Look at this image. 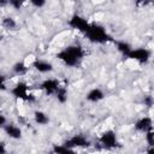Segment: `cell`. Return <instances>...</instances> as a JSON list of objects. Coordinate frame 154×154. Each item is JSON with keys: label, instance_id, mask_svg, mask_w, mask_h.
<instances>
[{"label": "cell", "instance_id": "6da1fadb", "mask_svg": "<svg viewBox=\"0 0 154 154\" xmlns=\"http://www.w3.org/2000/svg\"><path fill=\"white\" fill-rule=\"evenodd\" d=\"M84 55H85V52H84V49L81 46H78V45H70V46L65 47L64 49H61L57 54V58L61 63H64L66 66L73 67V66L79 65V63L83 60Z\"/></svg>", "mask_w": 154, "mask_h": 154}, {"label": "cell", "instance_id": "7a4b0ae2", "mask_svg": "<svg viewBox=\"0 0 154 154\" xmlns=\"http://www.w3.org/2000/svg\"><path fill=\"white\" fill-rule=\"evenodd\" d=\"M85 36L93 43H106L111 38L106 29L100 24H90V28L85 32Z\"/></svg>", "mask_w": 154, "mask_h": 154}, {"label": "cell", "instance_id": "3957f363", "mask_svg": "<svg viewBox=\"0 0 154 154\" xmlns=\"http://www.w3.org/2000/svg\"><path fill=\"white\" fill-rule=\"evenodd\" d=\"M11 94L13 95V97L26 101V102H34L35 101V96L29 93V87L25 82H18L11 89Z\"/></svg>", "mask_w": 154, "mask_h": 154}, {"label": "cell", "instance_id": "277c9868", "mask_svg": "<svg viewBox=\"0 0 154 154\" xmlns=\"http://www.w3.org/2000/svg\"><path fill=\"white\" fill-rule=\"evenodd\" d=\"M99 142L100 144L106 148V149H113L117 147L118 144V138H117V134L116 131L108 129V130H105L101 135H100V138H99Z\"/></svg>", "mask_w": 154, "mask_h": 154}, {"label": "cell", "instance_id": "5b68a950", "mask_svg": "<svg viewBox=\"0 0 154 154\" xmlns=\"http://www.w3.org/2000/svg\"><path fill=\"white\" fill-rule=\"evenodd\" d=\"M129 59L137 61L138 64H146L150 59V52L147 48L140 47V48H132L131 52L128 55Z\"/></svg>", "mask_w": 154, "mask_h": 154}, {"label": "cell", "instance_id": "8992f818", "mask_svg": "<svg viewBox=\"0 0 154 154\" xmlns=\"http://www.w3.org/2000/svg\"><path fill=\"white\" fill-rule=\"evenodd\" d=\"M69 25L72 29H76L83 34H85L90 28V23L84 17H82L79 14H73L69 20Z\"/></svg>", "mask_w": 154, "mask_h": 154}, {"label": "cell", "instance_id": "52a82bcc", "mask_svg": "<svg viewBox=\"0 0 154 154\" xmlns=\"http://www.w3.org/2000/svg\"><path fill=\"white\" fill-rule=\"evenodd\" d=\"M64 144H66L71 149H75V148H87L90 146V142L83 135H73L72 137L66 140L64 142Z\"/></svg>", "mask_w": 154, "mask_h": 154}, {"label": "cell", "instance_id": "ba28073f", "mask_svg": "<svg viewBox=\"0 0 154 154\" xmlns=\"http://www.w3.org/2000/svg\"><path fill=\"white\" fill-rule=\"evenodd\" d=\"M59 87H60V83L55 78H47L40 84V89L43 90L46 95H55Z\"/></svg>", "mask_w": 154, "mask_h": 154}, {"label": "cell", "instance_id": "9c48e42d", "mask_svg": "<svg viewBox=\"0 0 154 154\" xmlns=\"http://www.w3.org/2000/svg\"><path fill=\"white\" fill-rule=\"evenodd\" d=\"M2 130L5 131V134L12 138V140H19L22 138V135H23V131L20 129V126H18L17 124H13V123H7Z\"/></svg>", "mask_w": 154, "mask_h": 154}, {"label": "cell", "instance_id": "30bf717a", "mask_svg": "<svg viewBox=\"0 0 154 154\" xmlns=\"http://www.w3.org/2000/svg\"><path fill=\"white\" fill-rule=\"evenodd\" d=\"M32 67L40 72V73H49L54 70V66L51 61L48 60H43V59H36L34 63H32Z\"/></svg>", "mask_w": 154, "mask_h": 154}, {"label": "cell", "instance_id": "8fae6325", "mask_svg": "<svg viewBox=\"0 0 154 154\" xmlns=\"http://www.w3.org/2000/svg\"><path fill=\"white\" fill-rule=\"evenodd\" d=\"M150 129H153V120L150 117H141L135 123V130L138 132L146 134Z\"/></svg>", "mask_w": 154, "mask_h": 154}, {"label": "cell", "instance_id": "7c38bea8", "mask_svg": "<svg viewBox=\"0 0 154 154\" xmlns=\"http://www.w3.org/2000/svg\"><path fill=\"white\" fill-rule=\"evenodd\" d=\"M103 99H105V91L100 88H93L85 94V100L89 102H93V103L100 102Z\"/></svg>", "mask_w": 154, "mask_h": 154}, {"label": "cell", "instance_id": "4fadbf2b", "mask_svg": "<svg viewBox=\"0 0 154 154\" xmlns=\"http://www.w3.org/2000/svg\"><path fill=\"white\" fill-rule=\"evenodd\" d=\"M34 122L37 125H47L49 123V117L43 111H35L34 112Z\"/></svg>", "mask_w": 154, "mask_h": 154}, {"label": "cell", "instance_id": "5bb4252c", "mask_svg": "<svg viewBox=\"0 0 154 154\" xmlns=\"http://www.w3.org/2000/svg\"><path fill=\"white\" fill-rule=\"evenodd\" d=\"M116 47H117V51H118L120 54H123L124 57H126V58H128L129 53H130L131 49H132L131 45L128 43L126 41H117V42H116Z\"/></svg>", "mask_w": 154, "mask_h": 154}, {"label": "cell", "instance_id": "9a60e30c", "mask_svg": "<svg viewBox=\"0 0 154 154\" xmlns=\"http://www.w3.org/2000/svg\"><path fill=\"white\" fill-rule=\"evenodd\" d=\"M28 70H29V67L26 66V64H25L24 61H17V63L12 66V71H13V73L17 75V76H24V75H26Z\"/></svg>", "mask_w": 154, "mask_h": 154}, {"label": "cell", "instance_id": "2e32d148", "mask_svg": "<svg viewBox=\"0 0 154 154\" xmlns=\"http://www.w3.org/2000/svg\"><path fill=\"white\" fill-rule=\"evenodd\" d=\"M2 26L7 30H14L18 26V23L12 17H4L2 18Z\"/></svg>", "mask_w": 154, "mask_h": 154}, {"label": "cell", "instance_id": "e0dca14e", "mask_svg": "<svg viewBox=\"0 0 154 154\" xmlns=\"http://www.w3.org/2000/svg\"><path fill=\"white\" fill-rule=\"evenodd\" d=\"M55 97H57L58 102H60V103H65V102L67 101V89H66L65 87L60 85L59 89H58L57 93H55Z\"/></svg>", "mask_w": 154, "mask_h": 154}, {"label": "cell", "instance_id": "ac0fdd59", "mask_svg": "<svg viewBox=\"0 0 154 154\" xmlns=\"http://www.w3.org/2000/svg\"><path fill=\"white\" fill-rule=\"evenodd\" d=\"M53 152L54 153H58V154H60V153H72L73 152V149H71V148H69L66 144H55L54 147H53Z\"/></svg>", "mask_w": 154, "mask_h": 154}, {"label": "cell", "instance_id": "d6986e66", "mask_svg": "<svg viewBox=\"0 0 154 154\" xmlns=\"http://www.w3.org/2000/svg\"><path fill=\"white\" fill-rule=\"evenodd\" d=\"M25 0H8V5L13 8V10H20L24 5Z\"/></svg>", "mask_w": 154, "mask_h": 154}, {"label": "cell", "instance_id": "ffe728a7", "mask_svg": "<svg viewBox=\"0 0 154 154\" xmlns=\"http://www.w3.org/2000/svg\"><path fill=\"white\" fill-rule=\"evenodd\" d=\"M146 141H147L148 146H153L154 147V128L146 132Z\"/></svg>", "mask_w": 154, "mask_h": 154}, {"label": "cell", "instance_id": "44dd1931", "mask_svg": "<svg viewBox=\"0 0 154 154\" xmlns=\"http://www.w3.org/2000/svg\"><path fill=\"white\" fill-rule=\"evenodd\" d=\"M153 2H154V0H135L136 7H140V8L146 7V6H149V5H152Z\"/></svg>", "mask_w": 154, "mask_h": 154}, {"label": "cell", "instance_id": "7402d4cb", "mask_svg": "<svg viewBox=\"0 0 154 154\" xmlns=\"http://www.w3.org/2000/svg\"><path fill=\"white\" fill-rule=\"evenodd\" d=\"M29 2L36 8H42L47 4V0H29Z\"/></svg>", "mask_w": 154, "mask_h": 154}, {"label": "cell", "instance_id": "603a6c76", "mask_svg": "<svg viewBox=\"0 0 154 154\" xmlns=\"http://www.w3.org/2000/svg\"><path fill=\"white\" fill-rule=\"evenodd\" d=\"M143 103L147 106V107H152L154 105V97L150 96V95H147L143 97Z\"/></svg>", "mask_w": 154, "mask_h": 154}, {"label": "cell", "instance_id": "cb8c5ba5", "mask_svg": "<svg viewBox=\"0 0 154 154\" xmlns=\"http://www.w3.org/2000/svg\"><path fill=\"white\" fill-rule=\"evenodd\" d=\"M6 124H7L6 118H5V116H4V114H1V116H0V126H1V128H4Z\"/></svg>", "mask_w": 154, "mask_h": 154}, {"label": "cell", "instance_id": "d4e9b609", "mask_svg": "<svg viewBox=\"0 0 154 154\" xmlns=\"http://www.w3.org/2000/svg\"><path fill=\"white\" fill-rule=\"evenodd\" d=\"M6 150H5V144L4 143H1L0 144V153H5Z\"/></svg>", "mask_w": 154, "mask_h": 154}, {"label": "cell", "instance_id": "484cf974", "mask_svg": "<svg viewBox=\"0 0 154 154\" xmlns=\"http://www.w3.org/2000/svg\"><path fill=\"white\" fill-rule=\"evenodd\" d=\"M147 152H148V153H153V154H154V147H153V146H149V148L147 149Z\"/></svg>", "mask_w": 154, "mask_h": 154}, {"label": "cell", "instance_id": "4316f807", "mask_svg": "<svg viewBox=\"0 0 154 154\" xmlns=\"http://www.w3.org/2000/svg\"><path fill=\"white\" fill-rule=\"evenodd\" d=\"M0 4H1V6H5L6 4L8 5V0H0Z\"/></svg>", "mask_w": 154, "mask_h": 154}]
</instances>
